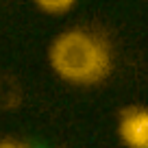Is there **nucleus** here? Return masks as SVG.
<instances>
[{
  "label": "nucleus",
  "instance_id": "1",
  "mask_svg": "<svg viewBox=\"0 0 148 148\" xmlns=\"http://www.w3.org/2000/svg\"><path fill=\"white\" fill-rule=\"evenodd\" d=\"M50 65L61 79L76 85L100 83L109 74L111 59L105 44L83 31H68L50 46Z\"/></svg>",
  "mask_w": 148,
  "mask_h": 148
},
{
  "label": "nucleus",
  "instance_id": "3",
  "mask_svg": "<svg viewBox=\"0 0 148 148\" xmlns=\"http://www.w3.org/2000/svg\"><path fill=\"white\" fill-rule=\"evenodd\" d=\"M35 2L42 7L44 11H48V13H63V11H68L70 7L76 2V0H35Z\"/></svg>",
  "mask_w": 148,
  "mask_h": 148
},
{
  "label": "nucleus",
  "instance_id": "2",
  "mask_svg": "<svg viewBox=\"0 0 148 148\" xmlns=\"http://www.w3.org/2000/svg\"><path fill=\"white\" fill-rule=\"evenodd\" d=\"M120 135L131 148H148V111H126L120 122Z\"/></svg>",
  "mask_w": 148,
  "mask_h": 148
},
{
  "label": "nucleus",
  "instance_id": "4",
  "mask_svg": "<svg viewBox=\"0 0 148 148\" xmlns=\"http://www.w3.org/2000/svg\"><path fill=\"white\" fill-rule=\"evenodd\" d=\"M0 148H22V146H18V144H0Z\"/></svg>",
  "mask_w": 148,
  "mask_h": 148
}]
</instances>
